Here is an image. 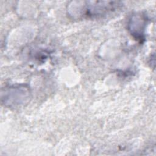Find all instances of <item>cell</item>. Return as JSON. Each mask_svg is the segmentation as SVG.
Returning a JSON list of instances; mask_svg holds the SVG:
<instances>
[{
  "label": "cell",
  "instance_id": "cell-1",
  "mask_svg": "<svg viewBox=\"0 0 156 156\" xmlns=\"http://www.w3.org/2000/svg\"><path fill=\"white\" fill-rule=\"evenodd\" d=\"M85 6L83 15L87 17L103 16L118 9L121 4L116 1H91Z\"/></svg>",
  "mask_w": 156,
  "mask_h": 156
},
{
  "label": "cell",
  "instance_id": "cell-2",
  "mask_svg": "<svg viewBox=\"0 0 156 156\" xmlns=\"http://www.w3.org/2000/svg\"><path fill=\"white\" fill-rule=\"evenodd\" d=\"M146 24V17L141 15H135L131 19L129 24V30L131 34L134 35L136 38L141 40L143 38V30Z\"/></svg>",
  "mask_w": 156,
  "mask_h": 156
}]
</instances>
